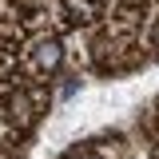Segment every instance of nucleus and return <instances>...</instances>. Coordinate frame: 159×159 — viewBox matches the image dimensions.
Listing matches in <instances>:
<instances>
[{
  "mask_svg": "<svg viewBox=\"0 0 159 159\" xmlns=\"http://www.w3.org/2000/svg\"><path fill=\"white\" fill-rule=\"evenodd\" d=\"M60 56H64V52H60V44H56V40L36 44V68H44V72H52V68L60 64Z\"/></svg>",
  "mask_w": 159,
  "mask_h": 159,
  "instance_id": "1",
  "label": "nucleus"
}]
</instances>
